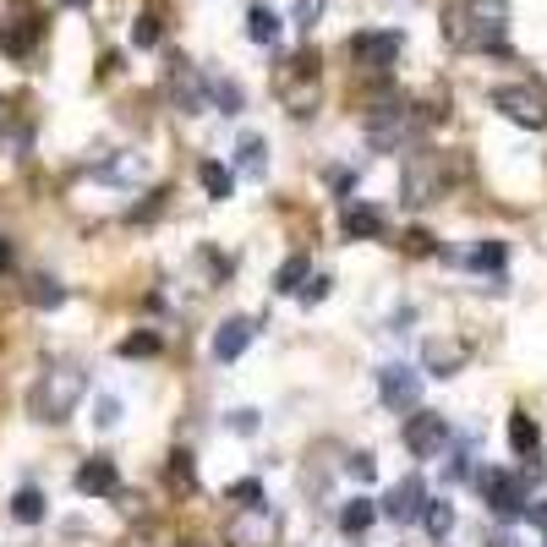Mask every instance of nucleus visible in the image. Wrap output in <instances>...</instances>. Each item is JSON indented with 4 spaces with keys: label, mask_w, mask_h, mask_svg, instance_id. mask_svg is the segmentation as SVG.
I'll use <instances>...</instances> for the list:
<instances>
[{
    "label": "nucleus",
    "mask_w": 547,
    "mask_h": 547,
    "mask_svg": "<svg viewBox=\"0 0 547 547\" xmlns=\"http://www.w3.org/2000/svg\"><path fill=\"white\" fill-rule=\"evenodd\" d=\"M444 39L455 50L504 55L509 50V0H449L444 6Z\"/></svg>",
    "instance_id": "nucleus-1"
},
{
    "label": "nucleus",
    "mask_w": 547,
    "mask_h": 547,
    "mask_svg": "<svg viewBox=\"0 0 547 547\" xmlns=\"http://www.w3.org/2000/svg\"><path fill=\"white\" fill-rule=\"evenodd\" d=\"M88 394V372L77 367V362H55V367H44V378L33 383V394H28V411L39 416V422H66V416L77 411V400Z\"/></svg>",
    "instance_id": "nucleus-2"
},
{
    "label": "nucleus",
    "mask_w": 547,
    "mask_h": 547,
    "mask_svg": "<svg viewBox=\"0 0 547 547\" xmlns=\"http://www.w3.org/2000/svg\"><path fill=\"white\" fill-rule=\"evenodd\" d=\"M422 115H411L405 104H378V110L367 115V143L378 148V154H394V148H411L416 137H422Z\"/></svg>",
    "instance_id": "nucleus-3"
},
{
    "label": "nucleus",
    "mask_w": 547,
    "mask_h": 547,
    "mask_svg": "<svg viewBox=\"0 0 547 547\" xmlns=\"http://www.w3.org/2000/svg\"><path fill=\"white\" fill-rule=\"evenodd\" d=\"M476 482V493H482V504L493 509L498 520H526V476H515V471H493V465H487V471H476L471 476Z\"/></svg>",
    "instance_id": "nucleus-4"
},
{
    "label": "nucleus",
    "mask_w": 547,
    "mask_h": 547,
    "mask_svg": "<svg viewBox=\"0 0 547 547\" xmlns=\"http://www.w3.org/2000/svg\"><path fill=\"white\" fill-rule=\"evenodd\" d=\"M493 110L509 115L515 126H526V132H547V93L526 88V83H504L493 93Z\"/></svg>",
    "instance_id": "nucleus-5"
},
{
    "label": "nucleus",
    "mask_w": 547,
    "mask_h": 547,
    "mask_svg": "<svg viewBox=\"0 0 547 547\" xmlns=\"http://www.w3.org/2000/svg\"><path fill=\"white\" fill-rule=\"evenodd\" d=\"M405 50V33L400 28H367V33H351V61L367 66V72H389Z\"/></svg>",
    "instance_id": "nucleus-6"
},
{
    "label": "nucleus",
    "mask_w": 547,
    "mask_h": 547,
    "mask_svg": "<svg viewBox=\"0 0 547 547\" xmlns=\"http://www.w3.org/2000/svg\"><path fill=\"white\" fill-rule=\"evenodd\" d=\"M400 438H405V449H411L416 460H438V455L449 449V422H444V416H433V411H422V405H416Z\"/></svg>",
    "instance_id": "nucleus-7"
},
{
    "label": "nucleus",
    "mask_w": 547,
    "mask_h": 547,
    "mask_svg": "<svg viewBox=\"0 0 547 547\" xmlns=\"http://www.w3.org/2000/svg\"><path fill=\"white\" fill-rule=\"evenodd\" d=\"M438 192H444V165H438V154L405 159V203L427 208V203H438Z\"/></svg>",
    "instance_id": "nucleus-8"
},
{
    "label": "nucleus",
    "mask_w": 547,
    "mask_h": 547,
    "mask_svg": "<svg viewBox=\"0 0 547 547\" xmlns=\"http://www.w3.org/2000/svg\"><path fill=\"white\" fill-rule=\"evenodd\" d=\"M378 400L389 405V411H416L422 405V372L416 367H383L378 372Z\"/></svg>",
    "instance_id": "nucleus-9"
},
{
    "label": "nucleus",
    "mask_w": 547,
    "mask_h": 547,
    "mask_svg": "<svg viewBox=\"0 0 547 547\" xmlns=\"http://www.w3.org/2000/svg\"><path fill=\"white\" fill-rule=\"evenodd\" d=\"M422 504H427V482L422 476H400V482L389 487V498L378 504V515H389L394 526H416V520H422Z\"/></svg>",
    "instance_id": "nucleus-10"
},
{
    "label": "nucleus",
    "mask_w": 547,
    "mask_h": 547,
    "mask_svg": "<svg viewBox=\"0 0 547 547\" xmlns=\"http://www.w3.org/2000/svg\"><path fill=\"white\" fill-rule=\"evenodd\" d=\"M72 487H77L83 498H115V493H121V471H115L110 455H88L83 465H77Z\"/></svg>",
    "instance_id": "nucleus-11"
},
{
    "label": "nucleus",
    "mask_w": 547,
    "mask_h": 547,
    "mask_svg": "<svg viewBox=\"0 0 547 547\" xmlns=\"http://www.w3.org/2000/svg\"><path fill=\"white\" fill-rule=\"evenodd\" d=\"M258 340V323L252 318H225L214 334V362H241V351Z\"/></svg>",
    "instance_id": "nucleus-12"
},
{
    "label": "nucleus",
    "mask_w": 547,
    "mask_h": 547,
    "mask_svg": "<svg viewBox=\"0 0 547 547\" xmlns=\"http://www.w3.org/2000/svg\"><path fill=\"white\" fill-rule=\"evenodd\" d=\"M340 230H345V241H378L383 230H389V219H383V208H372V203H345Z\"/></svg>",
    "instance_id": "nucleus-13"
},
{
    "label": "nucleus",
    "mask_w": 547,
    "mask_h": 547,
    "mask_svg": "<svg viewBox=\"0 0 547 547\" xmlns=\"http://www.w3.org/2000/svg\"><path fill=\"white\" fill-rule=\"evenodd\" d=\"M236 170L247 181H263V170H269V137H263V132L241 137V143H236Z\"/></svg>",
    "instance_id": "nucleus-14"
},
{
    "label": "nucleus",
    "mask_w": 547,
    "mask_h": 547,
    "mask_svg": "<svg viewBox=\"0 0 547 547\" xmlns=\"http://www.w3.org/2000/svg\"><path fill=\"white\" fill-rule=\"evenodd\" d=\"M504 263H509V247H504V241H476V247L465 252V269L493 274V279H504Z\"/></svg>",
    "instance_id": "nucleus-15"
},
{
    "label": "nucleus",
    "mask_w": 547,
    "mask_h": 547,
    "mask_svg": "<svg viewBox=\"0 0 547 547\" xmlns=\"http://www.w3.org/2000/svg\"><path fill=\"white\" fill-rule=\"evenodd\" d=\"M197 181H203V192L214 197V203H225V197L236 192V170L219 165V159H203V165H197Z\"/></svg>",
    "instance_id": "nucleus-16"
},
{
    "label": "nucleus",
    "mask_w": 547,
    "mask_h": 547,
    "mask_svg": "<svg viewBox=\"0 0 547 547\" xmlns=\"http://www.w3.org/2000/svg\"><path fill=\"white\" fill-rule=\"evenodd\" d=\"M427 367H433L438 378H455V372L465 367V345H455V340H427Z\"/></svg>",
    "instance_id": "nucleus-17"
},
{
    "label": "nucleus",
    "mask_w": 547,
    "mask_h": 547,
    "mask_svg": "<svg viewBox=\"0 0 547 547\" xmlns=\"http://www.w3.org/2000/svg\"><path fill=\"white\" fill-rule=\"evenodd\" d=\"M372 520H378V504H372V498H351V504L340 509V531H345V537H367Z\"/></svg>",
    "instance_id": "nucleus-18"
},
{
    "label": "nucleus",
    "mask_w": 547,
    "mask_h": 547,
    "mask_svg": "<svg viewBox=\"0 0 547 547\" xmlns=\"http://www.w3.org/2000/svg\"><path fill=\"white\" fill-rule=\"evenodd\" d=\"M422 526H427V537H433V542H444L449 531H455V504H449V498H427V504H422Z\"/></svg>",
    "instance_id": "nucleus-19"
},
{
    "label": "nucleus",
    "mask_w": 547,
    "mask_h": 547,
    "mask_svg": "<svg viewBox=\"0 0 547 547\" xmlns=\"http://www.w3.org/2000/svg\"><path fill=\"white\" fill-rule=\"evenodd\" d=\"M39 28H44L39 17H22L17 28H0V50H6V55H17V61H22V55L33 50V39H39Z\"/></svg>",
    "instance_id": "nucleus-20"
},
{
    "label": "nucleus",
    "mask_w": 547,
    "mask_h": 547,
    "mask_svg": "<svg viewBox=\"0 0 547 547\" xmlns=\"http://www.w3.org/2000/svg\"><path fill=\"white\" fill-rule=\"evenodd\" d=\"M307 274H312L307 252H290V258L279 263V274H274V290H279V296H296V290L307 285Z\"/></svg>",
    "instance_id": "nucleus-21"
},
{
    "label": "nucleus",
    "mask_w": 547,
    "mask_h": 547,
    "mask_svg": "<svg viewBox=\"0 0 547 547\" xmlns=\"http://www.w3.org/2000/svg\"><path fill=\"white\" fill-rule=\"evenodd\" d=\"M28 301H33L39 312H55V307L66 301V285H61V279H50V274H33V279H28Z\"/></svg>",
    "instance_id": "nucleus-22"
},
{
    "label": "nucleus",
    "mask_w": 547,
    "mask_h": 547,
    "mask_svg": "<svg viewBox=\"0 0 547 547\" xmlns=\"http://www.w3.org/2000/svg\"><path fill=\"white\" fill-rule=\"evenodd\" d=\"M44 509H50V504H44V493H39V487H22V493L11 498V515H17L22 526H39V520H44Z\"/></svg>",
    "instance_id": "nucleus-23"
},
{
    "label": "nucleus",
    "mask_w": 547,
    "mask_h": 547,
    "mask_svg": "<svg viewBox=\"0 0 547 547\" xmlns=\"http://www.w3.org/2000/svg\"><path fill=\"white\" fill-rule=\"evenodd\" d=\"M509 444H515V449H520V455H531V449H537V444H542V427H537V422H531V416H526V411H515V416H509Z\"/></svg>",
    "instance_id": "nucleus-24"
},
{
    "label": "nucleus",
    "mask_w": 547,
    "mask_h": 547,
    "mask_svg": "<svg viewBox=\"0 0 547 547\" xmlns=\"http://www.w3.org/2000/svg\"><path fill=\"white\" fill-rule=\"evenodd\" d=\"M247 39L252 44H274L279 39V17H274L269 6H252L247 11Z\"/></svg>",
    "instance_id": "nucleus-25"
},
{
    "label": "nucleus",
    "mask_w": 547,
    "mask_h": 547,
    "mask_svg": "<svg viewBox=\"0 0 547 547\" xmlns=\"http://www.w3.org/2000/svg\"><path fill=\"white\" fill-rule=\"evenodd\" d=\"M203 93L219 104V115H241V104H247V99H241V88H236V83H208Z\"/></svg>",
    "instance_id": "nucleus-26"
},
{
    "label": "nucleus",
    "mask_w": 547,
    "mask_h": 547,
    "mask_svg": "<svg viewBox=\"0 0 547 547\" xmlns=\"http://www.w3.org/2000/svg\"><path fill=\"white\" fill-rule=\"evenodd\" d=\"M230 498H236L241 509H258V504H269V498H263V482H258V476H241V482H230Z\"/></svg>",
    "instance_id": "nucleus-27"
},
{
    "label": "nucleus",
    "mask_w": 547,
    "mask_h": 547,
    "mask_svg": "<svg viewBox=\"0 0 547 547\" xmlns=\"http://www.w3.org/2000/svg\"><path fill=\"white\" fill-rule=\"evenodd\" d=\"M170 487H181V493H192L197 487V476H192V455H186V449H176V455H170Z\"/></svg>",
    "instance_id": "nucleus-28"
},
{
    "label": "nucleus",
    "mask_w": 547,
    "mask_h": 547,
    "mask_svg": "<svg viewBox=\"0 0 547 547\" xmlns=\"http://www.w3.org/2000/svg\"><path fill=\"white\" fill-rule=\"evenodd\" d=\"M115 356H126V362H132V356H159V334H126V340L115 345Z\"/></svg>",
    "instance_id": "nucleus-29"
},
{
    "label": "nucleus",
    "mask_w": 547,
    "mask_h": 547,
    "mask_svg": "<svg viewBox=\"0 0 547 547\" xmlns=\"http://www.w3.org/2000/svg\"><path fill=\"white\" fill-rule=\"evenodd\" d=\"M143 176V159H132V154H121L115 165H99V181H137Z\"/></svg>",
    "instance_id": "nucleus-30"
},
{
    "label": "nucleus",
    "mask_w": 547,
    "mask_h": 547,
    "mask_svg": "<svg viewBox=\"0 0 547 547\" xmlns=\"http://www.w3.org/2000/svg\"><path fill=\"white\" fill-rule=\"evenodd\" d=\"M132 44H137V50H154V44H159V17H154V11H143V17H137Z\"/></svg>",
    "instance_id": "nucleus-31"
},
{
    "label": "nucleus",
    "mask_w": 547,
    "mask_h": 547,
    "mask_svg": "<svg viewBox=\"0 0 547 547\" xmlns=\"http://www.w3.org/2000/svg\"><path fill=\"white\" fill-rule=\"evenodd\" d=\"M323 6H329V0H296V11H290V17H296V28H312V22L323 17Z\"/></svg>",
    "instance_id": "nucleus-32"
},
{
    "label": "nucleus",
    "mask_w": 547,
    "mask_h": 547,
    "mask_svg": "<svg viewBox=\"0 0 547 547\" xmlns=\"http://www.w3.org/2000/svg\"><path fill=\"white\" fill-rule=\"evenodd\" d=\"M345 471H351L356 482H372V476H378V460H372L367 449H362V455H351V460H345Z\"/></svg>",
    "instance_id": "nucleus-33"
},
{
    "label": "nucleus",
    "mask_w": 547,
    "mask_h": 547,
    "mask_svg": "<svg viewBox=\"0 0 547 547\" xmlns=\"http://www.w3.org/2000/svg\"><path fill=\"white\" fill-rule=\"evenodd\" d=\"M329 290H334V279H312V290H307V285H301V290H296V296H301V307H318V301H323V296H329Z\"/></svg>",
    "instance_id": "nucleus-34"
},
{
    "label": "nucleus",
    "mask_w": 547,
    "mask_h": 547,
    "mask_svg": "<svg viewBox=\"0 0 547 547\" xmlns=\"http://www.w3.org/2000/svg\"><path fill=\"white\" fill-rule=\"evenodd\" d=\"M93 422H99V427H115V422H121V400H115V394H104V400H99V416H93Z\"/></svg>",
    "instance_id": "nucleus-35"
},
{
    "label": "nucleus",
    "mask_w": 547,
    "mask_h": 547,
    "mask_svg": "<svg viewBox=\"0 0 547 547\" xmlns=\"http://www.w3.org/2000/svg\"><path fill=\"white\" fill-rule=\"evenodd\" d=\"M405 252H416V258H427V252H438V241L427 236V230H411V236H405Z\"/></svg>",
    "instance_id": "nucleus-36"
},
{
    "label": "nucleus",
    "mask_w": 547,
    "mask_h": 547,
    "mask_svg": "<svg viewBox=\"0 0 547 547\" xmlns=\"http://www.w3.org/2000/svg\"><path fill=\"white\" fill-rule=\"evenodd\" d=\"M230 427L236 433H258V411H230Z\"/></svg>",
    "instance_id": "nucleus-37"
},
{
    "label": "nucleus",
    "mask_w": 547,
    "mask_h": 547,
    "mask_svg": "<svg viewBox=\"0 0 547 547\" xmlns=\"http://www.w3.org/2000/svg\"><path fill=\"white\" fill-rule=\"evenodd\" d=\"M526 520H531L537 531H547V504H526Z\"/></svg>",
    "instance_id": "nucleus-38"
},
{
    "label": "nucleus",
    "mask_w": 547,
    "mask_h": 547,
    "mask_svg": "<svg viewBox=\"0 0 547 547\" xmlns=\"http://www.w3.org/2000/svg\"><path fill=\"white\" fill-rule=\"evenodd\" d=\"M6 269H11V241L0 236V274H6Z\"/></svg>",
    "instance_id": "nucleus-39"
},
{
    "label": "nucleus",
    "mask_w": 547,
    "mask_h": 547,
    "mask_svg": "<svg viewBox=\"0 0 547 547\" xmlns=\"http://www.w3.org/2000/svg\"><path fill=\"white\" fill-rule=\"evenodd\" d=\"M487 547H515V537H504V531H498V537H493V542H487Z\"/></svg>",
    "instance_id": "nucleus-40"
},
{
    "label": "nucleus",
    "mask_w": 547,
    "mask_h": 547,
    "mask_svg": "<svg viewBox=\"0 0 547 547\" xmlns=\"http://www.w3.org/2000/svg\"><path fill=\"white\" fill-rule=\"evenodd\" d=\"M61 6H88V0H61Z\"/></svg>",
    "instance_id": "nucleus-41"
}]
</instances>
